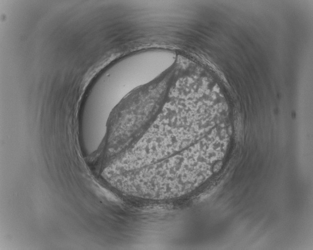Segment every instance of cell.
Wrapping results in <instances>:
<instances>
[{
	"label": "cell",
	"instance_id": "cell-1",
	"mask_svg": "<svg viewBox=\"0 0 313 250\" xmlns=\"http://www.w3.org/2000/svg\"><path fill=\"white\" fill-rule=\"evenodd\" d=\"M202 121L187 118L176 102L164 107L141 138L122 154L124 164L137 169L180 152L197 138Z\"/></svg>",
	"mask_w": 313,
	"mask_h": 250
}]
</instances>
